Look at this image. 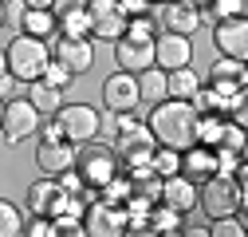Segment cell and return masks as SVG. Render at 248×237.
<instances>
[{
  "label": "cell",
  "mask_w": 248,
  "mask_h": 237,
  "mask_svg": "<svg viewBox=\"0 0 248 237\" xmlns=\"http://www.w3.org/2000/svg\"><path fill=\"white\" fill-rule=\"evenodd\" d=\"M146 127L154 135L158 146H170V151H185V146L197 142V111L185 99H158L146 115Z\"/></svg>",
  "instance_id": "cell-1"
},
{
  "label": "cell",
  "mask_w": 248,
  "mask_h": 237,
  "mask_svg": "<svg viewBox=\"0 0 248 237\" xmlns=\"http://www.w3.org/2000/svg\"><path fill=\"white\" fill-rule=\"evenodd\" d=\"M4 59H8V75L16 83H32V79H40L47 71L51 48H47V40H36V36H24L20 32V36H12L4 44Z\"/></svg>",
  "instance_id": "cell-2"
},
{
  "label": "cell",
  "mask_w": 248,
  "mask_h": 237,
  "mask_svg": "<svg viewBox=\"0 0 248 237\" xmlns=\"http://www.w3.org/2000/svg\"><path fill=\"white\" fill-rule=\"evenodd\" d=\"M197 210L213 221L225 214H240L244 210V186L232 182V174H213L205 182H197Z\"/></svg>",
  "instance_id": "cell-3"
},
{
  "label": "cell",
  "mask_w": 248,
  "mask_h": 237,
  "mask_svg": "<svg viewBox=\"0 0 248 237\" xmlns=\"http://www.w3.org/2000/svg\"><path fill=\"white\" fill-rule=\"evenodd\" d=\"M75 170H79V178H83V186L99 194L122 166H118V154H114V151L95 146V142H83L79 151H75Z\"/></svg>",
  "instance_id": "cell-4"
},
{
  "label": "cell",
  "mask_w": 248,
  "mask_h": 237,
  "mask_svg": "<svg viewBox=\"0 0 248 237\" xmlns=\"http://www.w3.org/2000/svg\"><path fill=\"white\" fill-rule=\"evenodd\" d=\"M55 123H59V131H63L67 142L83 146V142H95V138H99L103 115L91 107V103H63V107L55 111Z\"/></svg>",
  "instance_id": "cell-5"
},
{
  "label": "cell",
  "mask_w": 248,
  "mask_h": 237,
  "mask_svg": "<svg viewBox=\"0 0 248 237\" xmlns=\"http://www.w3.org/2000/svg\"><path fill=\"white\" fill-rule=\"evenodd\" d=\"M40 111L28 103V95L24 99H4V118H0V138H4L8 146H24L28 138H36V131H40Z\"/></svg>",
  "instance_id": "cell-6"
},
{
  "label": "cell",
  "mask_w": 248,
  "mask_h": 237,
  "mask_svg": "<svg viewBox=\"0 0 248 237\" xmlns=\"http://www.w3.org/2000/svg\"><path fill=\"white\" fill-rule=\"evenodd\" d=\"M154 146H158V142H154V135H150L146 123H130L126 131L114 135V154H118V162H122V170H126V174L150 166Z\"/></svg>",
  "instance_id": "cell-7"
},
{
  "label": "cell",
  "mask_w": 248,
  "mask_h": 237,
  "mask_svg": "<svg viewBox=\"0 0 248 237\" xmlns=\"http://www.w3.org/2000/svg\"><path fill=\"white\" fill-rule=\"evenodd\" d=\"M47 48H51V59L63 64L75 79L95 68V40H87V36H51Z\"/></svg>",
  "instance_id": "cell-8"
},
{
  "label": "cell",
  "mask_w": 248,
  "mask_h": 237,
  "mask_svg": "<svg viewBox=\"0 0 248 237\" xmlns=\"http://www.w3.org/2000/svg\"><path fill=\"white\" fill-rule=\"evenodd\" d=\"M87 24H91V40L99 44H114L126 32V16L114 0H87Z\"/></svg>",
  "instance_id": "cell-9"
},
{
  "label": "cell",
  "mask_w": 248,
  "mask_h": 237,
  "mask_svg": "<svg viewBox=\"0 0 248 237\" xmlns=\"http://www.w3.org/2000/svg\"><path fill=\"white\" fill-rule=\"evenodd\" d=\"M209 87L217 95L225 99V111L236 95H244V87H248V68H244V59H217V64L209 68Z\"/></svg>",
  "instance_id": "cell-10"
},
{
  "label": "cell",
  "mask_w": 248,
  "mask_h": 237,
  "mask_svg": "<svg viewBox=\"0 0 248 237\" xmlns=\"http://www.w3.org/2000/svg\"><path fill=\"white\" fill-rule=\"evenodd\" d=\"M83 233L91 237H118L126 233V214H122V205H110V202H87L83 210Z\"/></svg>",
  "instance_id": "cell-11"
},
{
  "label": "cell",
  "mask_w": 248,
  "mask_h": 237,
  "mask_svg": "<svg viewBox=\"0 0 248 237\" xmlns=\"http://www.w3.org/2000/svg\"><path fill=\"white\" fill-rule=\"evenodd\" d=\"M193 64V40L177 36V32H158L154 36V68L162 71H177Z\"/></svg>",
  "instance_id": "cell-12"
},
{
  "label": "cell",
  "mask_w": 248,
  "mask_h": 237,
  "mask_svg": "<svg viewBox=\"0 0 248 237\" xmlns=\"http://www.w3.org/2000/svg\"><path fill=\"white\" fill-rule=\"evenodd\" d=\"M213 48L225 59H248V20L244 16H229L213 24Z\"/></svg>",
  "instance_id": "cell-13"
},
{
  "label": "cell",
  "mask_w": 248,
  "mask_h": 237,
  "mask_svg": "<svg viewBox=\"0 0 248 237\" xmlns=\"http://www.w3.org/2000/svg\"><path fill=\"white\" fill-rule=\"evenodd\" d=\"M114 64H118V71H130V75L154 68V40L118 36V40H114Z\"/></svg>",
  "instance_id": "cell-14"
},
{
  "label": "cell",
  "mask_w": 248,
  "mask_h": 237,
  "mask_svg": "<svg viewBox=\"0 0 248 237\" xmlns=\"http://www.w3.org/2000/svg\"><path fill=\"white\" fill-rule=\"evenodd\" d=\"M158 202L170 205V210H177L181 218H185V214H193V210H197V182H193V178H185V174L177 170V174L162 178V186H158Z\"/></svg>",
  "instance_id": "cell-15"
},
{
  "label": "cell",
  "mask_w": 248,
  "mask_h": 237,
  "mask_svg": "<svg viewBox=\"0 0 248 237\" xmlns=\"http://www.w3.org/2000/svg\"><path fill=\"white\" fill-rule=\"evenodd\" d=\"M158 20H162V32H177V36H193L205 24L201 8L185 4V0H162L158 4Z\"/></svg>",
  "instance_id": "cell-16"
},
{
  "label": "cell",
  "mask_w": 248,
  "mask_h": 237,
  "mask_svg": "<svg viewBox=\"0 0 248 237\" xmlns=\"http://www.w3.org/2000/svg\"><path fill=\"white\" fill-rule=\"evenodd\" d=\"M103 107L107 111H134L138 107V79L130 71H114L103 79Z\"/></svg>",
  "instance_id": "cell-17"
},
{
  "label": "cell",
  "mask_w": 248,
  "mask_h": 237,
  "mask_svg": "<svg viewBox=\"0 0 248 237\" xmlns=\"http://www.w3.org/2000/svg\"><path fill=\"white\" fill-rule=\"evenodd\" d=\"M75 151L79 146L75 142H67V138H51V142H36V166L44 170V174H59V170H67V166H75Z\"/></svg>",
  "instance_id": "cell-18"
},
{
  "label": "cell",
  "mask_w": 248,
  "mask_h": 237,
  "mask_svg": "<svg viewBox=\"0 0 248 237\" xmlns=\"http://www.w3.org/2000/svg\"><path fill=\"white\" fill-rule=\"evenodd\" d=\"M181 174L193 178V182L213 178V174H217V154H213V146H205V142L185 146V151H181Z\"/></svg>",
  "instance_id": "cell-19"
},
{
  "label": "cell",
  "mask_w": 248,
  "mask_h": 237,
  "mask_svg": "<svg viewBox=\"0 0 248 237\" xmlns=\"http://www.w3.org/2000/svg\"><path fill=\"white\" fill-rule=\"evenodd\" d=\"M59 194H63V190H59V182H55L51 174H44L40 182H32V186H28V210H32V214H44V218H51V210H55Z\"/></svg>",
  "instance_id": "cell-20"
},
{
  "label": "cell",
  "mask_w": 248,
  "mask_h": 237,
  "mask_svg": "<svg viewBox=\"0 0 248 237\" xmlns=\"http://www.w3.org/2000/svg\"><path fill=\"white\" fill-rule=\"evenodd\" d=\"M28 103H32V107L47 118V115H55L59 107L67 103V95L59 91V87H51L47 79H32V83H28Z\"/></svg>",
  "instance_id": "cell-21"
},
{
  "label": "cell",
  "mask_w": 248,
  "mask_h": 237,
  "mask_svg": "<svg viewBox=\"0 0 248 237\" xmlns=\"http://www.w3.org/2000/svg\"><path fill=\"white\" fill-rule=\"evenodd\" d=\"M16 28H20L24 36L51 40V36H55V12H51V8H24V16H20Z\"/></svg>",
  "instance_id": "cell-22"
},
{
  "label": "cell",
  "mask_w": 248,
  "mask_h": 237,
  "mask_svg": "<svg viewBox=\"0 0 248 237\" xmlns=\"http://www.w3.org/2000/svg\"><path fill=\"white\" fill-rule=\"evenodd\" d=\"M197 87H201V79L193 75V64L177 68V71H166V99H185L189 103L197 95Z\"/></svg>",
  "instance_id": "cell-23"
},
{
  "label": "cell",
  "mask_w": 248,
  "mask_h": 237,
  "mask_svg": "<svg viewBox=\"0 0 248 237\" xmlns=\"http://www.w3.org/2000/svg\"><path fill=\"white\" fill-rule=\"evenodd\" d=\"M134 79H138V103H150L154 107L158 99H166V71L162 68H146Z\"/></svg>",
  "instance_id": "cell-24"
},
{
  "label": "cell",
  "mask_w": 248,
  "mask_h": 237,
  "mask_svg": "<svg viewBox=\"0 0 248 237\" xmlns=\"http://www.w3.org/2000/svg\"><path fill=\"white\" fill-rule=\"evenodd\" d=\"M146 221H150V233H166V237L181 233V225H185L177 210H170V205H158V202L150 205V214H146Z\"/></svg>",
  "instance_id": "cell-25"
},
{
  "label": "cell",
  "mask_w": 248,
  "mask_h": 237,
  "mask_svg": "<svg viewBox=\"0 0 248 237\" xmlns=\"http://www.w3.org/2000/svg\"><path fill=\"white\" fill-rule=\"evenodd\" d=\"M55 36H87V40H91L87 4H83V8H71V12H59V16H55Z\"/></svg>",
  "instance_id": "cell-26"
},
{
  "label": "cell",
  "mask_w": 248,
  "mask_h": 237,
  "mask_svg": "<svg viewBox=\"0 0 248 237\" xmlns=\"http://www.w3.org/2000/svg\"><path fill=\"white\" fill-rule=\"evenodd\" d=\"M150 170L158 174V178H170L181 170V151H170V146H154V154H150Z\"/></svg>",
  "instance_id": "cell-27"
},
{
  "label": "cell",
  "mask_w": 248,
  "mask_h": 237,
  "mask_svg": "<svg viewBox=\"0 0 248 237\" xmlns=\"http://www.w3.org/2000/svg\"><path fill=\"white\" fill-rule=\"evenodd\" d=\"M205 20H229V16H244V0H205V8H201Z\"/></svg>",
  "instance_id": "cell-28"
},
{
  "label": "cell",
  "mask_w": 248,
  "mask_h": 237,
  "mask_svg": "<svg viewBox=\"0 0 248 237\" xmlns=\"http://www.w3.org/2000/svg\"><path fill=\"white\" fill-rule=\"evenodd\" d=\"M221 131H225V115H197V142L217 146L221 142Z\"/></svg>",
  "instance_id": "cell-29"
},
{
  "label": "cell",
  "mask_w": 248,
  "mask_h": 237,
  "mask_svg": "<svg viewBox=\"0 0 248 237\" xmlns=\"http://www.w3.org/2000/svg\"><path fill=\"white\" fill-rule=\"evenodd\" d=\"M24 233V214L8 198H0V237H20Z\"/></svg>",
  "instance_id": "cell-30"
},
{
  "label": "cell",
  "mask_w": 248,
  "mask_h": 237,
  "mask_svg": "<svg viewBox=\"0 0 248 237\" xmlns=\"http://www.w3.org/2000/svg\"><path fill=\"white\" fill-rule=\"evenodd\" d=\"M244 218L240 214H225V218H213L209 221V237H244Z\"/></svg>",
  "instance_id": "cell-31"
},
{
  "label": "cell",
  "mask_w": 248,
  "mask_h": 237,
  "mask_svg": "<svg viewBox=\"0 0 248 237\" xmlns=\"http://www.w3.org/2000/svg\"><path fill=\"white\" fill-rule=\"evenodd\" d=\"M55 182H59V190H63V194H75V198H83V202H87V198H95V190H87V186H83V178H79L75 166L59 170V174H55Z\"/></svg>",
  "instance_id": "cell-32"
},
{
  "label": "cell",
  "mask_w": 248,
  "mask_h": 237,
  "mask_svg": "<svg viewBox=\"0 0 248 237\" xmlns=\"http://www.w3.org/2000/svg\"><path fill=\"white\" fill-rule=\"evenodd\" d=\"M40 79H47L51 87H59V91H63V95H67V87L75 83V75H71V71H67L63 64H55V59H51V64H47V71H44Z\"/></svg>",
  "instance_id": "cell-33"
},
{
  "label": "cell",
  "mask_w": 248,
  "mask_h": 237,
  "mask_svg": "<svg viewBox=\"0 0 248 237\" xmlns=\"http://www.w3.org/2000/svg\"><path fill=\"white\" fill-rule=\"evenodd\" d=\"M24 233L28 237H55V225H51V218L32 214V221H24Z\"/></svg>",
  "instance_id": "cell-34"
},
{
  "label": "cell",
  "mask_w": 248,
  "mask_h": 237,
  "mask_svg": "<svg viewBox=\"0 0 248 237\" xmlns=\"http://www.w3.org/2000/svg\"><path fill=\"white\" fill-rule=\"evenodd\" d=\"M55 237H83V218H51Z\"/></svg>",
  "instance_id": "cell-35"
},
{
  "label": "cell",
  "mask_w": 248,
  "mask_h": 237,
  "mask_svg": "<svg viewBox=\"0 0 248 237\" xmlns=\"http://www.w3.org/2000/svg\"><path fill=\"white\" fill-rule=\"evenodd\" d=\"M114 4L122 8V16H126V20H130V16H142V12H150V8H154L150 0H114Z\"/></svg>",
  "instance_id": "cell-36"
},
{
  "label": "cell",
  "mask_w": 248,
  "mask_h": 237,
  "mask_svg": "<svg viewBox=\"0 0 248 237\" xmlns=\"http://www.w3.org/2000/svg\"><path fill=\"white\" fill-rule=\"evenodd\" d=\"M24 8H28L24 0H4V20H8V24H20V16H24Z\"/></svg>",
  "instance_id": "cell-37"
},
{
  "label": "cell",
  "mask_w": 248,
  "mask_h": 237,
  "mask_svg": "<svg viewBox=\"0 0 248 237\" xmlns=\"http://www.w3.org/2000/svg\"><path fill=\"white\" fill-rule=\"evenodd\" d=\"M87 0H51V12L59 16V12H71V8H83Z\"/></svg>",
  "instance_id": "cell-38"
},
{
  "label": "cell",
  "mask_w": 248,
  "mask_h": 237,
  "mask_svg": "<svg viewBox=\"0 0 248 237\" xmlns=\"http://www.w3.org/2000/svg\"><path fill=\"white\" fill-rule=\"evenodd\" d=\"M12 91H16V79L4 71V75H0V99H12Z\"/></svg>",
  "instance_id": "cell-39"
},
{
  "label": "cell",
  "mask_w": 248,
  "mask_h": 237,
  "mask_svg": "<svg viewBox=\"0 0 248 237\" xmlns=\"http://www.w3.org/2000/svg\"><path fill=\"white\" fill-rule=\"evenodd\" d=\"M28 8H51V0H24Z\"/></svg>",
  "instance_id": "cell-40"
},
{
  "label": "cell",
  "mask_w": 248,
  "mask_h": 237,
  "mask_svg": "<svg viewBox=\"0 0 248 237\" xmlns=\"http://www.w3.org/2000/svg\"><path fill=\"white\" fill-rule=\"evenodd\" d=\"M8 71V59H4V51H0V75H4Z\"/></svg>",
  "instance_id": "cell-41"
},
{
  "label": "cell",
  "mask_w": 248,
  "mask_h": 237,
  "mask_svg": "<svg viewBox=\"0 0 248 237\" xmlns=\"http://www.w3.org/2000/svg\"><path fill=\"white\" fill-rule=\"evenodd\" d=\"M185 4H193V8H205V0H185Z\"/></svg>",
  "instance_id": "cell-42"
},
{
  "label": "cell",
  "mask_w": 248,
  "mask_h": 237,
  "mask_svg": "<svg viewBox=\"0 0 248 237\" xmlns=\"http://www.w3.org/2000/svg\"><path fill=\"white\" fill-rule=\"evenodd\" d=\"M0 28H4V0H0Z\"/></svg>",
  "instance_id": "cell-43"
},
{
  "label": "cell",
  "mask_w": 248,
  "mask_h": 237,
  "mask_svg": "<svg viewBox=\"0 0 248 237\" xmlns=\"http://www.w3.org/2000/svg\"><path fill=\"white\" fill-rule=\"evenodd\" d=\"M0 118H4V99H0Z\"/></svg>",
  "instance_id": "cell-44"
},
{
  "label": "cell",
  "mask_w": 248,
  "mask_h": 237,
  "mask_svg": "<svg viewBox=\"0 0 248 237\" xmlns=\"http://www.w3.org/2000/svg\"><path fill=\"white\" fill-rule=\"evenodd\" d=\"M150 4H162V0H150Z\"/></svg>",
  "instance_id": "cell-45"
}]
</instances>
